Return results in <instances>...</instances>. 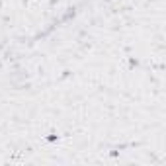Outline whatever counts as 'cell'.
<instances>
[{
  "mask_svg": "<svg viewBox=\"0 0 166 166\" xmlns=\"http://www.w3.org/2000/svg\"><path fill=\"white\" fill-rule=\"evenodd\" d=\"M45 141H47V143H57V141H59V135L51 133V135H47V137H45Z\"/></svg>",
  "mask_w": 166,
  "mask_h": 166,
  "instance_id": "1",
  "label": "cell"
}]
</instances>
